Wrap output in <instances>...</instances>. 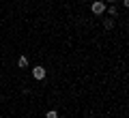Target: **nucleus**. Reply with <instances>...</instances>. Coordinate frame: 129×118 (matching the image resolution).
Masks as SVG:
<instances>
[{
	"mask_svg": "<svg viewBox=\"0 0 129 118\" xmlns=\"http://www.w3.org/2000/svg\"><path fill=\"white\" fill-rule=\"evenodd\" d=\"M90 9H92L95 15H101V13H106V2H103V0H95L90 5Z\"/></svg>",
	"mask_w": 129,
	"mask_h": 118,
	"instance_id": "1",
	"label": "nucleus"
},
{
	"mask_svg": "<svg viewBox=\"0 0 129 118\" xmlns=\"http://www.w3.org/2000/svg\"><path fill=\"white\" fill-rule=\"evenodd\" d=\"M45 75H47V71L43 67H35L32 69V77H35V80H39V82H41V80H45Z\"/></svg>",
	"mask_w": 129,
	"mask_h": 118,
	"instance_id": "2",
	"label": "nucleus"
},
{
	"mask_svg": "<svg viewBox=\"0 0 129 118\" xmlns=\"http://www.w3.org/2000/svg\"><path fill=\"white\" fill-rule=\"evenodd\" d=\"M17 67L19 69H26L28 67V58H26V56H19V58H17Z\"/></svg>",
	"mask_w": 129,
	"mask_h": 118,
	"instance_id": "3",
	"label": "nucleus"
},
{
	"mask_svg": "<svg viewBox=\"0 0 129 118\" xmlns=\"http://www.w3.org/2000/svg\"><path fill=\"white\" fill-rule=\"evenodd\" d=\"M103 28H106V30H112V28H114V19L106 17V19H103Z\"/></svg>",
	"mask_w": 129,
	"mask_h": 118,
	"instance_id": "4",
	"label": "nucleus"
},
{
	"mask_svg": "<svg viewBox=\"0 0 129 118\" xmlns=\"http://www.w3.org/2000/svg\"><path fill=\"white\" fill-rule=\"evenodd\" d=\"M45 118H58V112H54V109H50V112L45 114Z\"/></svg>",
	"mask_w": 129,
	"mask_h": 118,
	"instance_id": "5",
	"label": "nucleus"
},
{
	"mask_svg": "<svg viewBox=\"0 0 129 118\" xmlns=\"http://www.w3.org/2000/svg\"><path fill=\"white\" fill-rule=\"evenodd\" d=\"M108 13H110V15H116V7H114V5H112V7H110V9H108Z\"/></svg>",
	"mask_w": 129,
	"mask_h": 118,
	"instance_id": "6",
	"label": "nucleus"
},
{
	"mask_svg": "<svg viewBox=\"0 0 129 118\" xmlns=\"http://www.w3.org/2000/svg\"><path fill=\"white\" fill-rule=\"evenodd\" d=\"M108 2H116V0H108Z\"/></svg>",
	"mask_w": 129,
	"mask_h": 118,
	"instance_id": "7",
	"label": "nucleus"
}]
</instances>
